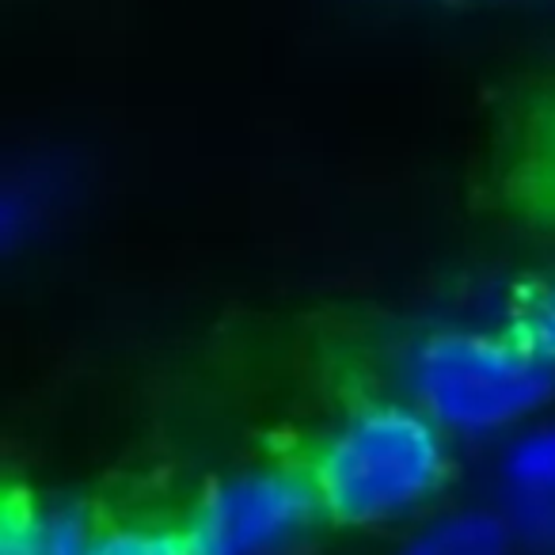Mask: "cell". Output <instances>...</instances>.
<instances>
[{
  "instance_id": "cell-5",
  "label": "cell",
  "mask_w": 555,
  "mask_h": 555,
  "mask_svg": "<svg viewBox=\"0 0 555 555\" xmlns=\"http://www.w3.org/2000/svg\"><path fill=\"white\" fill-rule=\"evenodd\" d=\"M517 540L506 514L494 509H456L408 540L396 555H514Z\"/></svg>"
},
{
  "instance_id": "cell-7",
  "label": "cell",
  "mask_w": 555,
  "mask_h": 555,
  "mask_svg": "<svg viewBox=\"0 0 555 555\" xmlns=\"http://www.w3.org/2000/svg\"><path fill=\"white\" fill-rule=\"evenodd\" d=\"M88 555H194L186 529L168 525H126V529H103Z\"/></svg>"
},
{
  "instance_id": "cell-3",
  "label": "cell",
  "mask_w": 555,
  "mask_h": 555,
  "mask_svg": "<svg viewBox=\"0 0 555 555\" xmlns=\"http://www.w3.org/2000/svg\"><path fill=\"white\" fill-rule=\"evenodd\" d=\"M324 517L309 468H251L224 479L183 525L194 555H282Z\"/></svg>"
},
{
  "instance_id": "cell-2",
  "label": "cell",
  "mask_w": 555,
  "mask_h": 555,
  "mask_svg": "<svg viewBox=\"0 0 555 555\" xmlns=\"http://www.w3.org/2000/svg\"><path fill=\"white\" fill-rule=\"evenodd\" d=\"M415 408L446 434L487 438L544 411L555 365L517 332H434L408 362Z\"/></svg>"
},
{
  "instance_id": "cell-6",
  "label": "cell",
  "mask_w": 555,
  "mask_h": 555,
  "mask_svg": "<svg viewBox=\"0 0 555 555\" xmlns=\"http://www.w3.org/2000/svg\"><path fill=\"white\" fill-rule=\"evenodd\" d=\"M506 502H555V423L525 430L502 461Z\"/></svg>"
},
{
  "instance_id": "cell-4",
  "label": "cell",
  "mask_w": 555,
  "mask_h": 555,
  "mask_svg": "<svg viewBox=\"0 0 555 555\" xmlns=\"http://www.w3.org/2000/svg\"><path fill=\"white\" fill-rule=\"evenodd\" d=\"M103 529L77 502H42L12 494L4 506L0 555H88Z\"/></svg>"
},
{
  "instance_id": "cell-1",
  "label": "cell",
  "mask_w": 555,
  "mask_h": 555,
  "mask_svg": "<svg viewBox=\"0 0 555 555\" xmlns=\"http://www.w3.org/2000/svg\"><path fill=\"white\" fill-rule=\"evenodd\" d=\"M309 476L327 521L347 529L396 525L446 483V430L415 403H370L327 434Z\"/></svg>"
},
{
  "instance_id": "cell-8",
  "label": "cell",
  "mask_w": 555,
  "mask_h": 555,
  "mask_svg": "<svg viewBox=\"0 0 555 555\" xmlns=\"http://www.w3.org/2000/svg\"><path fill=\"white\" fill-rule=\"evenodd\" d=\"M514 332L555 365V282L540 286L537 294L517 305Z\"/></svg>"
}]
</instances>
